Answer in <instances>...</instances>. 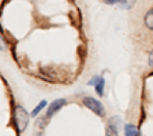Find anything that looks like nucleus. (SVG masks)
I'll list each match as a JSON object with an SVG mask.
<instances>
[{
  "label": "nucleus",
  "instance_id": "f257e3e1",
  "mask_svg": "<svg viewBox=\"0 0 153 136\" xmlns=\"http://www.w3.org/2000/svg\"><path fill=\"white\" fill-rule=\"evenodd\" d=\"M14 122H16V127H17L19 133L25 132V129L28 127L29 113L26 112V110H25V107L16 106V109H14Z\"/></svg>",
  "mask_w": 153,
  "mask_h": 136
},
{
  "label": "nucleus",
  "instance_id": "f03ea898",
  "mask_svg": "<svg viewBox=\"0 0 153 136\" xmlns=\"http://www.w3.org/2000/svg\"><path fill=\"white\" fill-rule=\"evenodd\" d=\"M83 104H84L89 110H92L94 113H97L98 116H104V113H106L104 106L101 104L98 100L92 98V96H84V98H83Z\"/></svg>",
  "mask_w": 153,
  "mask_h": 136
},
{
  "label": "nucleus",
  "instance_id": "7ed1b4c3",
  "mask_svg": "<svg viewBox=\"0 0 153 136\" xmlns=\"http://www.w3.org/2000/svg\"><path fill=\"white\" fill-rule=\"evenodd\" d=\"M65 104H66V100H63V98H60V100H55L54 103H51V106L48 107V112H46V119L52 118L54 113H57Z\"/></svg>",
  "mask_w": 153,
  "mask_h": 136
},
{
  "label": "nucleus",
  "instance_id": "20e7f679",
  "mask_svg": "<svg viewBox=\"0 0 153 136\" xmlns=\"http://www.w3.org/2000/svg\"><path fill=\"white\" fill-rule=\"evenodd\" d=\"M89 84L91 86H95V89H97V93L98 95H103V89H104V78H101V77H94L91 81H89Z\"/></svg>",
  "mask_w": 153,
  "mask_h": 136
},
{
  "label": "nucleus",
  "instance_id": "39448f33",
  "mask_svg": "<svg viewBox=\"0 0 153 136\" xmlns=\"http://www.w3.org/2000/svg\"><path fill=\"white\" fill-rule=\"evenodd\" d=\"M124 135H126V136H141V132L138 130L136 126L127 124V126L124 127Z\"/></svg>",
  "mask_w": 153,
  "mask_h": 136
},
{
  "label": "nucleus",
  "instance_id": "423d86ee",
  "mask_svg": "<svg viewBox=\"0 0 153 136\" xmlns=\"http://www.w3.org/2000/svg\"><path fill=\"white\" fill-rule=\"evenodd\" d=\"M144 23H146V26H147L150 31H153V9H150L147 14H146V17H144Z\"/></svg>",
  "mask_w": 153,
  "mask_h": 136
},
{
  "label": "nucleus",
  "instance_id": "0eeeda50",
  "mask_svg": "<svg viewBox=\"0 0 153 136\" xmlns=\"http://www.w3.org/2000/svg\"><path fill=\"white\" fill-rule=\"evenodd\" d=\"M46 106H48V101H45V100H43V101H40V104H38V106L32 110V112H31V116H37V115L40 113V112H42V110H43Z\"/></svg>",
  "mask_w": 153,
  "mask_h": 136
},
{
  "label": "nucleus",
  "instance_id": "6e6552de",
  "mask_svg": "<svg viewBox=\"0 0 153 136\" xmlns=\"http://www.w3.org/2000/svg\"><path fill=\"white\" fill-rule=\"evenodd\" d=\"M106 136H118V130L117 127L112 126V122H109V126L106 129Z\"/></svg>",
  "mask_w": 153,
  "mask_h": 136
},
{
  "label": "nucleus",
  "instance_id": "1a4fd4ad",
  "mask_svg": "<svg viewBox=\"0 0 153 136\" xmlns=\"http://www.w3.org/2000/svg\"><path fill=\"white\" fill-rule=\"evenodd\" d=\"M104 3H107V5H123L126 8V2H124V0H104Z\"/></svg>",
  "mask_w": 153,
  "mask_h": 136
},
{
  "label": "nucleus",
  "instance_id": "9d476101",
  "mask_svg": "<svg viewBox=\"0 0 153 136\" xmlns=\"http://www.w3.org/2000/svg\"><path fill=\"white\" fill-rule=\"evenodd\" d=\"M124 2H126V8H132L136 0H124Z\"/></svg>",
  "mask_w": 153,
  "mask_h": 136
},
{
  "label": "nucleus",
  "instance_id": "9b49d317",
  "mask_svg": "<svg viewBox=\"0 0 153 136\" xmlns=\"http://www.w3.org/2000/svg\"><path fill=\"white\" fill-rule=\"evenodd\" d=\"M149 66H150V67L153 69V51H152V52L149 54Z\"/></svg>",
  "mask_w": 153,
  "mask_h": 136
}]
</instances>
